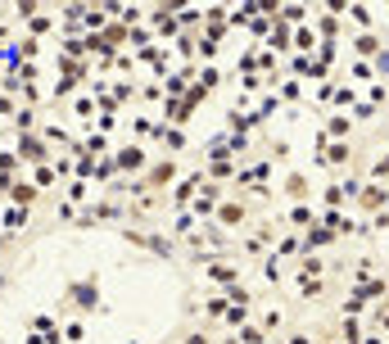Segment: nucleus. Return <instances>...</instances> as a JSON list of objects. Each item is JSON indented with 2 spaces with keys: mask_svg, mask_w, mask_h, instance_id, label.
<instances>
[{
  "mask_svg": "<svg viewBox=\"0 0 389 344\" xmlns=\"http://www.w3.org/2000/svg\"><path fill=\"white\" fill-rule=\"evenodd\" d=\"M73 86H78V78H59V82H54V100H68V95H73Z\"/></svg>",
  "mask_w": 389,
  "mask_h": 344,
  "instance_id": "c85d7f7f",
  "label": "nucleus"
},
{
  "mask_svg": "<svg viewBox=\"0 0 389 344\" xmlns=\"http://www.w3.org/2000/svg\"><path fill=\"white\" fill-rule=\"evenodd\" d=\"M204 168H195V172H186V177L182 181H177V186L173 190H168V195H163V204L168 208H173V213H186V208H191L195 204V199H199V190H204Z\"/></svg>",
  "mask_w": 389,
  "mask_h": 344,
  "instance_id": "f03ea898",
  "label": "nucleus"
},
{
  "mask_svg": "<svg viewBox=\"0 0 389 344\" xmlns=\"http://www.w3.org/2000/svg\"><path fill=\"white\" fill-rule=\"evenodd\" d=\"M122 241L140 245V250L159 254V258H177V236H163V231H140V227H122Z\"/></svg>",
  "mask_w": 389,
  "mask_h": 344,
  "instance_id": "7ed1b4c3",
  "label": "nucleus"
},
{
  "mask_svg": "<svg viewBox=\"0 0 389 344\" xmlns=\"http://www.w3.org/2000/svg\"><path fill=\"white\" fill-rule=\"evenodd\" d=\"M54 217H59V222H73V227H78V217H82V208H73V204H68V199H64V195H59V199H54Z\"/></svg>",
  "mask_w": 389,
  "mask_h": 344,
  "instance_id": "a211bd4d",
  "label": "nucleus"
},
{
  "mask_svg": "<svg viewBox=\"0 0 389 344\" xmlns=\"http://www.w3.org/2000/svg\"><path fill=\"white\" fill-rule=\"evenodd\" d=\"M113 159H118V172H131V181L145 177V168L154 164V159H149V145H136V141H127L122 150H113Z\"/></svg>",
  "mask_w": 389,
  "mask_h": 344,
  "instance_id": "39448f33",
  "label": "nucleus"
},
{
  "mask_svg": "<svg viewBox=\"0 0 389 344\" xmlns=\"http://www.w3.org/2000/svg\"><path fill=\"white\" fill-rule=\"evenodd\" d=\"M32 181L41 190H59L64 181H59V172H54V164H41V168H32Z\"/></svg>",
  "mask_w": 389,
  "mask_h": 344,
  "instance_id": "dca6fc26",
  "label": "nucleus"
},
{
  "mask_svg": "<svg viewBox=\"0 0 389 344\" xmlns=\"http://www.w3.org/2000/svg\"><path fill=\"white\" fill-rule=\"evenodd\" d=\"M100 308V276H73L64 285V299L54 308V317H82V313H96Z\"/></svg>",
  "mask_w": 389,
  "mask_h": 344,
  "instance_id": "f257e3e1",
  "label": "nucleus"
},
{
  "mask_svg": "<svg viewBox=\"0 0 389 344\" xmlns=\"http://www.w3.org/2000/svg\"><path fill=\"white\" fill-rule=\"evenodd\" d=\"M14 150H18V159H23L27 168L54 164V150H50V141H45L41 131H27V136H18V141H14Z\"/></svg>",
  "mask_w": 389,
  "mask_h": 344,
  "instance_id": "20e7f679",
  "label": "nucleus"
},
{
  "mask_svg": "<svg viewBox=\"0 0 389 344\" xmlns=\"http://www.w3.org/2000/svg\"><path fill=\"white\" fill-rule=\"evenodd\" d=\"M50 32H54V9H41V14L27 23V36H32V41H41V36H50Z\"/></svg>",
  "mask_w": 389,
  "mask_h": 344,
  "instance_id": "4468645a",
  "label": "nucleus"
},
{
  "mask_svg": "<svg viewBox=\"0 0 389 344\" xmlns=\"http://www.w3.org/2000/svg\"><path fill=\"white\" fill-rule=\"evenodd\" d=\"M27 222H32V208H18V204H5V213H0V227H5L9 236L27 231Z\"/></svg>",
  "mask_w": 389,
  "mask_h": 344,
  "instance_id": "9b49d317",
  "label": "nucleus"
},
{
  "mask_svg": "<svg viewBox=\"0 0 389 344\" xmlns=\"http://www.w3.org/2000/svg\"><path fill=\"white\" fill-rule=\"evenodd\" d=\"M199 231V217L186 208V213H173V236H182V241H191V236Z\"/></svg>",
  "mask_w": 389,
  "mask_h": 344,
  "instance_id": "2eb2a0df",
  "label": "nucleus"
},
{
  "mask_svg": "<svg viewBox=\"0 0 389 344\" xmlns=\"http://www.w3.org/2000/svg\"><path fill=\"white\" fill-rule=\"evenodd\" d=\"M235 340H240V344H263V340H267V331H263V327H240V331H235Z\"/></svg>",
  "mask_w": 389,
  "mask_h": 344,
  "instance_id": "4be33fe9",
  "label": "nucleus"
},
{
  "mask_svg": "<svg viewBox=\"0 0 389 344\" xmlns=\"http://www.w3.org/2000/svg\"><path fill=\"white\" fill-rule=\"evenodd\" d=\"M222 344H240V340H235V336H231V340H222Z\"/></svg>",
  "mask_w": 389,
  "mask_h": 344,
  "instance_id": "2f4dec72",
  "label": "nucleus"
},
{
  "mask_svg": "<svg viewBox=\"0 0 389 344\" xmlns=\"http://www.w3.org/2000/svg\"><path fill=\"white\" fill-rule=\"evenodd\" d=\"M27 331H36L45 344H64V322L54 317V313H36V317L27 322Z\"/></svg>",
  "mask_w": 389,
  "mask_h": 344,
  "instance_id": "1a4fd4ad",
  "label": "nucleus"
},
{
  "mask_svg": "<svg viewBox=\"0 0 389 344\" xmlns=\"http://www.w3.org/2000/svg\"><path fill=\"white\" fill-rule=\"evenodd\" d=\"M136 91H140V82H127V78H118V82H113V100H136Z\"/></svg>",
  "mask_w": 389,
  "mask_h": 344,
  "instance_id": "aec40b11",
  "label": "nucleus"
},
{
  "mask_svg": "<svg viewBox=\"0 0 389 344\" xmlns=\"http://www.w3.org/2000/svg\"><path fill=\"white\" fill-rule=\"evenodd\" d=\"M154 136H159V122L149 113H131V141L140 145V141H154Z\"/></svg>",
  "mask_w": 389,
  "mask_h": 344,
  "instance_id": "ddd939ff",
  "label": "nucleus"
},
{
  "mask_svg": "<svg viewBox=\"0 0 389 344\" xmlns=\"http://www.w3.org/2000/svg\"><path fill=\"white\" fill-rule=\"evenodd\" d=\"M91 190H96V186H91V181H82V177L64 181V199H68L73 208H87V204H91Z\"/></svg>",
  "mask_w": 389,
  "mask_h": 344,
  "instance_id": "f8f14e48",
  "label": "nucleus"
},
{
  "mask_svg": "<svg viewBox=\"0 0 389 344\" xmlns=\"http://www.w3.org/2000/svg\"><path fill=\"white\" fill-rule=\"evenodd\" d=\"M82 340H87V322L68 317V322H64V344H82Z\"/></svg>",
  "mask_w": 389,
  "mask_h": 344,
  "instance_id": "f3484780",
  "label": "nucleus"
},
{
  "mask_svg": "<svg viewBox=\"0 0 389 344\" xmlns=\"http://www.w3.org/2000/svg\"><path fill=\"white\" fill-rule=\"evenodd\" d=\"M244 150H249V136H244V131H231V136H226V155H244Z\"/></svg>",
  "mask_w": 389,
  "mask_h": 344,
  "instance_id": "b1692460",
  "label": "nucleus"
},
{
  "mask_svg": "<svg viewBox=\"0 0 389 344\" xmlns=\"http://www.w3.org/2000/svg\"><path fill=\"white\" fill-rule=\"evenodd\" d=\"M235 276H240V267H235V263H226V258H208V263H204V281L235 285Z\"/></svg>",
  "mask_w": 389,
  "mask_h": 344,
  "instance_id": "9d476101",
  "label": "nucleus"
},
{
  "mask_svg": "<svg viewBox=\"0 0 389 344\" xmlns=\"http://www.w3.org/2000/svg\"><path fill=\"white\" fill-rule=\"evenodd\" d=\"M182 344H213V336H208L204 327H191V331L182 336Z\"/></svg>",
  "mask_w": 389,
  "mask_h": 344,
  "instance_id": "cd10ccee",
  "label": "nucleus"
},
{
  "mask_svg": "<svg viewBox=\"0 0 389 344\" xmlns=\"http://www.w3.org/2000/svg\"><path fill=\"white\" fill-rule=\"evenodd\" d=\"M204 177H208V181H231V177H235V168H231V164H208V168H204Z\"/></svg>",
  "mask_w": 389,
  "mask_h": 344,
  "instance_id": "5701e85b",
  "label": "nucleus"
},
{
  "mask_svg": "<svg viewBox=\"0 0 389 344\" xmlns=\"http://www.w3.org/2000/svg\"><path fill=\"white\" fill-rule=\"evenodd\" d=\"M113 127H118V113H96V131H104V136H109Z\"/></svg>",
  "mask_w": 389,
  "mask_h": 344,
  "instance_id": "c756f323",
  "label": "nucleus"
},
{
  "mask_svg": "<svg viewBox=\"0 0 389 344\" xmlns=\"http://www.w3.org/2000/svg\"><path fill=\"white\" fill-rule=\"evenodd\" d=\"M23 344H45V340L36 336V331H27V336H23Z\"/></svg>",
  "mask_w": 389,
  "mask_h": 344,
  "instance_id": "7c9ffc66",
  "label": "nucleus"
},
{
  "mask_svg": "<svg viewBox=\"0 0 389 344\" xmlns=\"http://www.w3.org/2000/svg\"><path fill=\"white\" fill-rule=\"evenodd\" d=\"M96 113V95H78L73 100V118H91Z\"/></svg>",
  "mask_w": 389,
  "mask_h": 344,
  "instance_id": "412c9836",
  "label": "nucleus"
},
{
  "mask_svg": "<svg viewBox=\"0 0 389 344\" xmlns=\"http://www.w3.org/2000/svg\"><path fill=\"white\" fill-rule=\"evenodd\" d=\"M244 217H249V208H244V199H222L213 213L217 227H226V231H235V227H244Z\"/></svg>",
  "mask_w": 389,
  "mask_h": 344,
  "instance_id": "0eeeda50",
  "label": "nucleus"
},
{
  "mask_svg": "<svg viewBox=\"0 0 389 344\" xmlns=\"http://www.w3.org/2000/svg\"><path fill=\"white\" fill-rule=\"evenodd\" d=\"M226 308H231V303H226V294H213V299L204 303V317L217 322V317H226Z\"/></svg>",
  "mask_w": 389,
  "mask_h": 344,
  "instance_id": "6ab92c4d",
  "label": "nucleus"
},
{
  "mask_svg": "<svg viewBox=\"0 0 389 344\" xmlns=\"http://www.w3.org/2000/svg\"><path fill=\"white\" fill-rule=\"evenodd\" d=\"M131 344H140V340H131Z\"/></svg>",
  "mask_w": 389,
  "mask_h": 344,
  "instance_id": "473e14b6",
  "label": "nucleus"
},
{
  "mask_svg": "<svg viewBox=\"0 0 389 344\" xmlns=\"http://www.w3.org/2000/svg\"><path fill=\"white\" fill-rule=\"evenodd\" d=\"M18 109H23V104H18L14 95H5V91H0V118H9V122H14V113H18Z\"/></svg>",
  "mask_w": 389,
  "mask_h": 344,
  "instance_id": "a878e982",
  "label": "nucleus"
},
{
  "mask_svg": "<svg viewBox=\"0 0 389 344\" xmlns=\"http://www.w3.org/2000/svg\"><path fill=\"white\" fill-rule=\"evenodd\" d=\"M154 145L159 150H163V155H182V150H186V127H173V122H163V118H159V136H154Z\"/></svg>",
  "mask_w": 389,
  "mask_h": 344,
  "instance_id": "6e6552de",
  "label": "nucleus"
},
{
  "mask_svg": "<svg viewBox=\"0 0 389 344\" xmlns=\"http://www.w3.org/2000/svg\"><path fill=\"white\" fill-rule=\"evenodd\" d=\"M5 204H18V208H36V204H41V186H36L32 177H18L14 186L5 190Z\"/></svg>",
  "mask_w": 389,
  "mask_h": 344,
  "instance_id": "423d86ee",
  "label": "nucleus"
},
{
  "mask_svg": "<svg viewBox=\"0 0 389 344\" xmlns=\"http://www.w3.org/2000/svg\"><path fill=\"white\" fill-rule=\"evenodd\" d=\"M199 82H204V86H208V91H213V86H217V82H222V73H217V69H213V64H199Z\"/></svg>",
  "mask_w": 389,
  "mask_h": 344,
  "instance_id": "bb28decb",
  "label": "nucleus"
},
{
  "mask_svg": "<svg viewBox=\"0 0 389 344\" xmlns=\"http://www.w3.org/2000/svg\"><path fill=\"white\" fill-rule=\"evenodd\" d=\"M140 100H168V95H163V82H140Z\"/></svg>",
  "mask_w": 389,
  "mask_h": 344,
  "instance_id": "393cba45",
  "label": "nucleus"
}]
</instances>
